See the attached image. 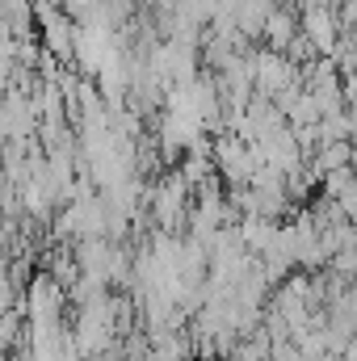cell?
Listing matches in <instances>:
<instances>
[{
    "label": "cell",
    "instance_id": "1",
    "mask_svg": "<svg viewBox=\"0 0 357 361\" xmlns=\"http://www.w3.org/2000/svg\"><path fill=\"white\" fill-rule=\"evenodd\" d=\"M307 34H311V42L315 47H332V17H328V8H311L307 13Z\"/></svg>",
    "mask_w": 357,
    "mask_h": 361
}]
</instances>
